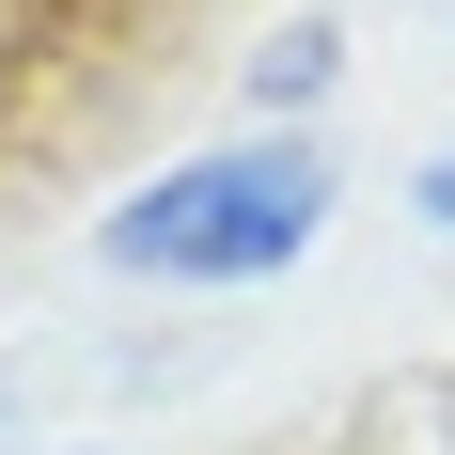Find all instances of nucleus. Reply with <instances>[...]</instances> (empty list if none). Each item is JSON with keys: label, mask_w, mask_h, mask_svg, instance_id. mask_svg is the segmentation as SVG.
<instances>
[{"label": "nucleus", "mask_w": 455, "mask_h": 455, "mask_svg": "<svg viewBox=\"0 0 455 455\" xmlns=\"http://www.w3.org/2000/svg\"><path fill=\"white\" fill-rule=\"evenodd\" d=\"M330 188H346V173H330V141L267 126V141H220V157H173L141 204H110L94 251H110L126 283H267V267L315 251Z\"/></svg>", "instance_id": "f257e3e1"}, {"label": "nucleus", "mask_w": 455, "mask_h": 455, "mask_svg": "<svg viewBox=\"0 0 455 455\" xmlns=\"http://www.w3.org/2000/svg\"><path fill=\"white\" fill-rule=\"evenodd\" d=\"M424 220H455V157H440V173H424Z\"/></svg>", "instance_id": "f03ea898"}, {"label": "nucleus", "mask_w": 455, "mask_h": 455, "mask_svg": "<svg viewBox=\"0 0 455 455\" xmlns=\"http://www.w3.org/2000/svg\"><path fill=\"white\" fill-rule=\"evenodd\" d=\"M16 32H32V0H0V47H16Z\"/></svg>", "instance_id": "7ed1b4c3"}, {"label": "nucleus", "mask_w": 455, "mask_h": 455, "mask_svg": "<svg viewBox=\"0 0 455 455\" xmlns=\"http://www.w3.org/2000/svg\"><path fill=\"white\" fill-rule=\"evenodd\" d=\"M47 455H79V440H47Z\"/></svg>", "instance_id": "20e7f679"}]
</instances>
